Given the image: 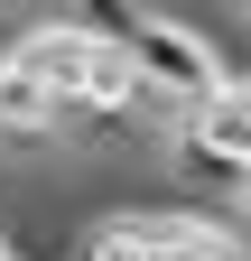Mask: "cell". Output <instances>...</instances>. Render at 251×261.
Listing matches in <instances>:
<instances>
[{
  "label": "cell",
  "mask_w": 251,
  "mask_h": 261,
  "mask_svg": "<svg viewBox=\"0 0 251 261\" xmlns=\"http://www.w3.org/2000/svg\"><path fill=\"white\" fill-rule=\"evenodd\" d=\"M121 47H131V65H140V93H149L168 121H177L186 103H205V93L233 75V47L214 38V28H196V19H168V10H140Z\"/></svg>",
  "instance_id": "obj_1"
},
{
  "label": "cell",
  "mask_w": 251,
  "mask_h": 261,
  "mask_svg": "<svg viewBox=\"0 0 251 261\" xmlns=\"http://www.w3.org/2000/svg\"><path fill=\"white\" fill-rule=\"evenodd\" d=\"M168 159H177V177L205 187V196H251V93L224 75L205 103H186L177 130H168Z\"/></svg>",
  "instance_id": "obj_2"
},
{
  "label": "cell",
  "mask_w": 251,
  "mask_h": 261,
  "mask_svg": "<svg viewBox=\"0 0 251 261\" xmlns=\"http://www.w3.org/2000/svg\"><path fill=\"white\" fill-rule=\"evenodd\" d=\"M56 19H75V28H103V38H131L140 0H56Z\"/></svg>",
  "instance_id": "obj_3"
},
{
  "label": "cell",
  "mask_w": 251,
  "mask_h": 261,
  "mask_svg": "<svg viewBox=\"0 0 251 261\" xmlns=\"http://www.w3.org/2000/svg\"><path fill=\"white\" fill-rule=\"evenodd\" d=\"M233 84H242V93H251V56H233Z\"/></svg>",
  "instance_id": "obj_4"
},
{
  "label": "cell",
  "mask_w": 251,
  "mask_h": 261,
  "mask_svg": "<svg viewBox=\"0 0 251 261\" xmlns=\"http://www.w3.org/2000/svg\"><path fill=\"white\" fill-rule=\"evenodd\" d=\"M0 261H28V252H19V243H10V233H0Z\"/></svg>",
  "instance_id": "obj_5"
}]
</instances>
